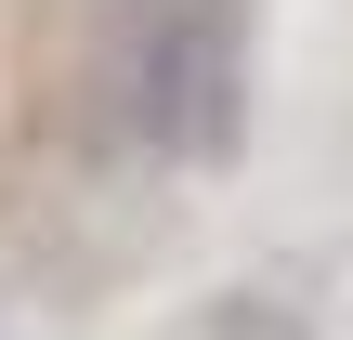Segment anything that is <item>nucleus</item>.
I'll return each instance as SVG.
<instances>
[{
  "instance_id": "1",
  "label": "nucleus",
  "mask_w": 353,
  "mask_h": 340,
  "mask_svg": "<svg viewBox=\"0 0 353 340\" xmlns=\"http://www.w3.org/2000/svg\"><path fill=\"white\" fill-rule=\"evenodd\" d=\"M118 118L170 170H223L249 144V13L236 0H131V26H118Z\"/></svg>"
},
{
  "instance_id": "2",
  "label": "nucleus",
  "mask_w": 353,
  "mask_h": 340,
  "mask_svg": "<svg viewBox=\"0 0 353 340\" xmlns=\"http://www.w3.org/2000/svg\"><path fill=\"white\" fill-rule=\"evenodd\" d=\"M196 340H301V328H288L275 301H223V314H210V328H196Z\"/></svg>"
}]
</instances>
